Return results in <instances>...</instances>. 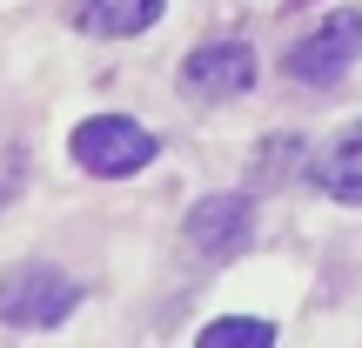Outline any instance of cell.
<instances>
[{
	"label": "cell",
	"mask_w": 362,
	"mask_h": 348,
	"mask_svg": "<svg viewBox=\"0 0 362 348\" xmlns=\"http://www.w3.org/2000/svg\"><path fill=\"white\" fill-rule=\"evenodd\" d=\"M155 155H161V141L141 128V121H128V114H88V121L74 128V161H81L88 174H101V181L141 174Z\"/></svg>",
	"instance_id": "6da1fadb"
},
{
	"label": "cell",
	"mask_w": 362,
	"mask_h": 348,
	"mask_svg": "<svg viewBox=\"0 0 362 348\" xmlns=\"http://www.w3.org/2000/svg\"><path fill=\"white\" fill-rule=\"evenodd\" d=\"M74 315V282L47 261H21L0 275V322L7 328H54Z\"/></svg>",
	"instance_id": "7a4b0ae2"
},
{
	"label": "cell",
	"mask_w": 362,
	"mask_h": 348,
	"mask_svg": "<svg viewBox=\"0 0 362 348\" xmlns=\"http://www.w3.org/2000/svg\"><path fill=\"white\" fill-rule=\"evenodd\" d=\"M362 61V13L356 7H336L329 20H315L309 34L288 47V74L296 80H309V88H329L336 74H349V67Z\"/></svg>",
	"instance_id": "3957f363"
},
{
	"label": "cell",
	"mask_w": 362,
	"mask_h": 348,
	"mask_svg": "<svg viewBox=\"0 0 362 348\" xmlns=\"http://www.w3.org/2000/svg\"><path fill=\"white\" fill-rule=\"evenodd\" d=\"M255 74H262V61L248 40H208L181 61V94L188 101H242L255 88Z\"/></svg>",
	"instance_id": "277c9868"
},
{
	"label": "cell",
	"mask_w": 362,
	"mask_h": 348,
	"mask_svg": "<svg viewBox=\"0 0 362 348\" xmlns=\"http://www.w3.org/2000/svg\"><path fill=\"white\" fill-rule=\"evenodd\" d=\"M248 234H255V194L228 188V194H208V201L188 208L181 241H188V255L221 261V255H235V248H248Z\"/></svg>",
	"instance_id": "5b68a950"
},
{
	"label": "cell",
	"mask_w": 362,
	"mask_h": 348,
	"mask_svg": "<svg viewBox=\"0 0 362 348\" xmlns=\"http://www.w3.org/2000/svg\"><path fill=\"white\" fill-rule=\"evenodd\" d=\"M161 20V0H74V27L88 40H134Z\"/></svg>",
	"instance_id": "8992f818"
},
{
	"label": "cell",
	"mask_w": 362,
	"mask_h": 348,
	"mask_svg": "<svg viewBox=\"0 0 362 348\" xmlns=\"http://www.w3.org/2000/svg\"><path fill=\"white\" fill-rule=\"evenodd\" d=\"M309 174H315V188H322V194L362 208V121H349L342 134H329V148L315 155Z\"/></svg>",
	"instance_id": "52a82bcc"
},
{
	"label": "cell",
	"mask_w": 362,
	"mask_h": 348,
	"mask_svg": "<svg viewBox=\"0 0 362 348\" xmlns=\"http://www.w3.org/2000/svg\"><path fill=\"white\" fill-rule=\"evenodd\" d=\"M202 348H275V322H248V315H221L202 328Z\"/></svg>",
	"instance_id": "ba28073f"
}]
</instances>
